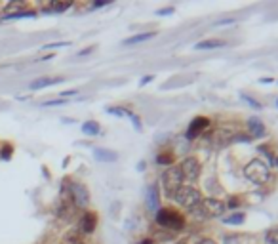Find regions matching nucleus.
Returning <instances> with one entry per match:
<instances>
[{"label":"nucleus","instance_id":"obj_12","mask_svg":"<svg viewBox=\"0 0 278 244\" xmlns=\"http://www.w3.org/2000/svg\"><path fill=\"white\" fill-rule=\"evenodd\" d=\"M61 80H65V78H40V80H35L31 88L33 90H40V88H46V86H52V84H57V82H61Z\"/></svg>","mask_w":278,"mask_h":244},{"label":"nucleus","instance_id":"obj_1","mask_svg":"<svg viewBox=\"0 0 278 244\" xmlns=\"http://www.w3.org/2000/svg\"><path fill=\"white\" fill-rule=\"evenodd\" d=\"M225 202L221 198H215V196H208V198H202V202L191 210V216L194 214V218L198 220H206V218H219L223 216L225 212Z\"/></svg>","mask_w":278,"mask_h":244},{"label":"nucleus","instance_id":"obj_13","mask_svg":"<svg viewBox=\"0 0 278 244\" xmlns=\"http://www.w3.org/2000/svg\"><path fill=\"white\" fill-rule=\"evenodd\" d=\"M153 36H155V33H143V35L130 36V38L124 40V44H126V46H132V44H138V42H145V40H149V38H153Z\"/></svg>","mask_w":278,"mask_h":244},{"label":"nucleus","instance_id":"obj_10","mask_svg":"<svg viewBox=\"0 0 278 244\" xmlns=\"http://www.w3.org/2000/svg\"><path fill=\"white\" fill-rule=\"evenodd\" d=\"M93 155H95L97 160H103V162H115V160H116V155H115L113 151H109V149H101V147L93 149Z\"/></svg>","mask_w":278,"mask_h":244},{"label":"nucleus","instance_id":"obj_20","mask_svg":"<svg viewBox=\"0 0 278 244\" xmlns=\"http://www.w3.org/2000/svg\"><path fill=\"white\" fill-rule=\"evenodd\" d=\"M238 204H240V198L232 196V198H229V202H227L225 206H231V208H234V206H238Z\"/></svg>","mask_w":278,"mask_h":244},{"label":"nucleus","instance_id":"obj_21","mask_svg":"<svg viewBox=\"0 0 278 244\" xmlns=\"http://www.w3.org/2000/svg\"><path fill=\"white\" fill-rule=\"evenodd\" d=\"M244 99H246V101H248V103H250V105H254V107H255V109H261V103H257V101H255V99H250V98H248V96H244Z\"/></svg>","mask_w":278,"mask_h":244},{"label":"nucleus","instance_id":"obj_24","mask_svg":"<svg viewBox=\"0 0 278 244\" xmlns=\"http://www.w3.org/2000/svg\"><path fill=\"white\" fill-rule=\"evenodd\" d=\"M198 244H217V243H215V241H211V239H202Z\"/></svg>","mask_w":278,"mask_h":244},{"label":"nucleus","instance_id":"obj_26","mask_svg":"<svg viewBox=\"0 0 278 244\" xmlns=\"http://www.w3.org/2000/svg\"><path fill=\"white\" fill-rule=\"evenodd\" d=\"M139 244H153V241H143V243H139Z\"/></svg>","mask_w":278,"mask_h":244},{"label":"nucleus","instance_id":"obj_16","mask_svg":"<svg viewBox=\"0 0 278 244\" xmlns=\"http://www.w3.org/2000/svg\"><path fill=\"white\" fill-rule=\"evenodd\" d=\"M250 130L254 132V136H259V134H263V124H261V121H257V119H252V121H250Z\"/></svg>","mask_w":278,"mask_h":244},{"label":"nucleus","instance_id":"obj_11","mask_svg":"<svg viewBox=\"0 0 278 244\" xmlns=\"http://www.w3.org/2000/svg\"><path fill=\"white\" fill-rule=\"evenodd\" d=\"M223 46V40H215V38H209V40H202L196 44V50H213V48H221Z\"/></svg>","mask_w":278,"mask_h":244},{"label":"nucleus","instance_id":"obj_18","mask_svg":"<svg viewBox=\"0 0 278 244\" xmlns=\"http://www.w3.org/2000/svg\"><path fill=\"white\" fill-rule=\"evenodd\" d=\"M157 204H158L157 189H155V187H151V189H149V206H151V208H155Z\"/></svg>","mask_w":278,"mask_h":244},{"label":"nucleus","instance_id":"obj_5","mask_svg":"<svg viewBox=\"0 0 278 244\" xmlns=\"http://www.w3.org/2000/svg\"><path fill=\"white\" fill-rule=\"evenodd\" d=\"M162 187L170 196H174L175 193L183 187V174H181L179 166H170L162 174Z\"/></svg>","mask_w":278,"mask_h":244},{"label":"nucleus","instance_id":"obj_2","mask_svg":"<svg viewBox=\"0 0 278 244\" xmlns=\"http://www.w3.org/2000/svg\"><path fill=\"white\" fill-rule=\"evenodd\" d=\"M202 193L198 191L196 187H192V185H183L179 191L174 195V200L181 206V208L189 210L191 212L192 208H196L200 202H202Z\"/></svg>","mask_w":278,"mask_h":244},{"label":"nucleus","instance_id":"obj_22","mask_svg":"<svg viewBox=\"0 0 278 244\" xmlns=\"http://www.w3.org/2000/svg\"><path fill=\"white\" fill-rule=\"evenodd\" d=\"M65 103V99H53V101H46L44 105H61Z\"/></svg>","mask_w":278,"mask_h":244},{"label":"nucleus","instance_id":"obj_27","mask_svg":"<svg viewBox=\"0 0 278 244\" xmlns=\"http://www.w3.org/2000/svg\"><path fill=\"white\" fill-rule=\"evenodd\" d=\"M177 244H185V243H177Z\"/></svg>","mask_w":278,"mask_h":244},{"label":"nucleus","instance_id":"obj_4","mask_svg":"<svg viewBox=\"0 0 278 244\" xmlns=\"http://www.w3.org/2000/svg\"><path fill=\"white\" fill-rule=\"evenodd\" d=\"M157 223L164 229H170V231H179L181 227L185 225V220L179 212H175L172 208H162L157 212Z\"/></svg>","mask_w":278,"mask_h":244},{"label":"nucleus","instance_id":"obj_7","mask_svg":"<svg viewBox=\"0 0 278 244\" xmlns=\"http://www.w3.org/2000/svg\"><path fill=\"white\" fill-rule=\"evenodd\" d=\"M179 170H181V174H183V179H196L198 175H200V162L196 160L194 157H187L183 162H181V166H179Z\"/></svg>","mask_w":278,"mask_h":244},{"label":"nucleus","instance_id":"obj_25","mask_svg":"<svg viewBox=\"0 0 278 244\" xmlns=\"http://www.w3.org/2000/svg\"><path fill=\"white\" fill-rule=\"evenodd\" d=\"M76 92L74 90H69V92H61V96H65V98H69V96H74Z\"/></svg>","mask_w":278,"mask_h":244},{"label":"nucleus","instance_id":"obj_6","mask_svg":"<svg viewBox=\"0 0 278 244\" xmlns=\"http://www.w3.org/2000/svg\"><path fill=\"white\" fill-rule=\"evenodd\" d=\"M70 200L74 202V206L80 210L88 208L90 204V193H88L84 183H72L70 185Z\"/></svg>","mask_w":278,"mask_h":244},{"label":"nucleus","instance_id":"obj_23","mask_svg":"<svg viewBox=\"0 0 278 244\" xmlns=\"http://www.w3.org/2000/svg\"><path fill=\"white\" fill-rule=\"evenodd\" d=\"M105 4H109V2H107V0H95V4H93V6H95V8H99V6H105Z\"/></svg>","mask_w":278,"mask_h":244},{"label":"nucleus","instance_id":"obj_19","mask_svg":"<svg viewBox=\"0 0 278 244\" xmlns=\"http://www.w3.org/2000/svg\"><path fill=\"white\" fill-rule=\"evenodd\" d=\"M170 162H172V155L170 153H164V157L162 155L158 157V164H170Z\"/></svg>","mask_w":278,"mask_h":244},{"label":"nucleus","instance_id":"obj_14","mask_svg":"<svg viewBox=\"0 0 278 244\" xmlns=\"http://www.w3.org/2000/svg\"><path fill=\"white\" fill-rule=\"evenodd\" d=\"M244 220H246V216L244 214H232V216H227V218H223V221H225L227 225H240V223H244Z\"/></svg>","mask_w":278,"mask_h":244},{"label":"nucleus","instance_id":"obj_9","mask_svg":"<svg viewBox=\"0 0 278 244\" xmlns=\"http://www.w3.org/2000/svg\"><path fill=\"white\" fill-rule=\"evenodd\" d=\"M80 231L82 233H93L95 231V225H97V218H95V214L93 212H86L82 218H80Z\"/></svg>","mask_w":278,"mask_h":244},{"label":"nucleus","instance_id":"obj_17","mask_svg":"<svg viewBox=\"0 0 278 244\" xmlns=\"http://www.w3.org/2000/svg\"><path fill=\"white\" fill-rule=\"evenodd\" d=\"M267 243L278 244V227H273V229L267 233Z\"/></svg>","mask_w":278,"mask_h":244},{"label":"nucleus","instance_id":"obj_8","mask_svg":"<svg viewBox=\"0 0 278 244\" xmlns=\"http://www.w3.org/2000/svg\"><path fill=\"white\" fill-rule=\"evenodd\" d=\"M209 121L208 119H204V117H198V119H194L191 122V126H189V132H187V138L192 140V138H196L200 132H204L206 128H208Z\"/></svg>","mask_w":278,"mask_h":244},{"label":"nucleus","instance_id":"obj_3","mask_svg":"<svg viewBox=\"0 0 278 244\" xmlns=\"http://www.w3.org/2000/svg\"><path fill=\"white\" fill-rule=\"evenodd\" d=\"M244 175H246V179H250L252 183L263 185V183L269 181V166H267L263 160L255 158V160H252V162L246 164Z\"/></svg>","mask_w":278,"mask_h":244},{"label":"nucleus","instance_id":"obj_15","mask_svg":"<svg viewBox=\"0 0 278 244\" xmlns=\"http://www.w3.org/2000/svg\"><path fill=\"white\" fill-rule=\"evenodd\" d=\"M82 132L86 136H95V134H99V124L93 121L86 122V124H82Z\"/></svg>","mask_w":278,"mask_h":244}]
</instances>
